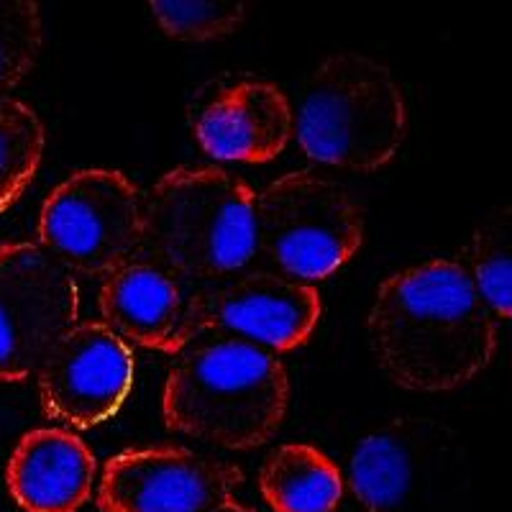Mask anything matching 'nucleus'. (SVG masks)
Returning a JSON list of instances; mask_svg holds the SVG:
<instances>
[{"label":"nucleus","instance_id":"9b49d317","mask_svg":"<svg viewBox=\"0 0 512 512\" xmlns=\"http://www.w3.org/2000/svg\"><path fill=\"white\" fill-rule=\"evenodd\" d=\"M198 315L203 333L244 338L280 356L313 338L323 300L310 282L292 280L272 269H254L200 285Z\"/></svg>","mask_w":512,"mask_h":512},{"label":"nucleus","instance_id":"ddd939ff","mask_svg":"<svg viewBox=\"0 0 512 512\" xmlns=\"http://www.w3.org/2000/svg\"><path fill=\"white\" fill-rule=\"evenodd\" d=\"M190 123L198 146L216 162L267 164L295 136L292 100L264 77H233L208 88Z\"/></svg>","mask_w":512,"mask_h":512},{"label":"nucleus","instance_id":"dca6fc26","mask_svg":"<svg viewBox=\"0 0 512 512\" xmlns=\"http://www.w3.org/2000/svg\"><path fill=\"white\" fill-rule=\"evenodd\" d=\"M512 216L507 205L489 213L466 244L459 259L474 290L500 323L512 315Z\"/></svg>","mask_w":512,"mask_h":512},{"label":"nucleus","instance_id":"39448f33","mask_svg":"<svg viewBox=\"0 0 512 512\" xmlns=\"http://www.w3.org/2000/svg\"><path fill=\"white\" fill-rule=\"evenodd\" d=\"M466 448L451 425L395 418L351 451L349 489L367 512H459Z\"/></svg>","mask_w":512,"mask_h":512},{"label":"nucleus","instance_id":"20e7f679","mask_svg":"<svg viewBox=\"0 0 512 512\" xmlns=\"http://www.w3.org/2000/svg\"><path fill=\"white\" fill-rule=\"evenodd\" d=\"M300 152L318 164L377 172L408 136V100L387 64L338 52L310 72L292 103Z\"/></svg>","mask_w":512,"mask_h":512},{"label":"nucleus","instance_id":"1a4fd4ad","mask_svg":"<svg viewBox=\"0 0 512 512\" xmlns=\"http://www.w3.org/2000/svg\"><path fill=\"white\" fill-rule=\"evenodd\" d=\"M44 415L70 431L111 420L134 390V349L103 320H80L36 369Z\"/></svg>","mask_w":512,"mask_h":512},{"label":"nucleus","instance_id":"423d86ee","mask_svg":"<svg viewBox=\"0 0 512 512\" xmlns=\"http://www.w3.org/2000/svg\"><path fill=\"white\" fill-rule=\"evenodd\" d=\"M259 254L292 280H328L364 244L359 200L333 177L295 169L256 192Z\"/></svg>","mask_w":512,"mask_h":512},{"label":"nucleus","instance_id":"7ed1b4c3","mask_svg":"<svg viewBox=\"0 0 512 512\" xmlns=\"http://www.w3.org/2000/svg\"><path fill=\"white\" fill-rule=\"evenodd\" d=\"M256 254V190L233 172L175 167L144 195L139 256L208 285L244 272Z\"/></svg>","mask_w":512,"mask_h":512},{"label":"nucleus","instance_id":"9d476101","mask_svg":"<svg viewBox=\"0 0 512 512\" xmlns=\"http://www.w3.org/2000/svg\"><path fill=\"white\" fill-rule=\"evenodd\" d=\"M244 472L185 446L126 448L105 461L95 487L100 512H203L233 497Z\"/></svg>","mask_w":512,"mask_h":512},{"label":"nucleus","instance_id":"2eb2a0df","mask_svg":"<svg viewBox=\"0 0 512 512\" xmlns=\"http://www.w3.org/2000/svg\"><path fill=\"white\" fill-rule=\"evenodd\" d=\"M259 492L272 512H333L346 492L344 472L313 443H282L259 466Z\"/></svg>","mask_w":512,"mask_h":512},{"label":"nucleus","instance_id":"4468645a","mask_svg":"<svg viewBox=\"0 0 512 512\" xmlns=\"http://www.w3.org/2000/svg\"><path fill=\"white\" fill-rule=\"evenodd\" d=\"M98 461L80 433L49 425L18 438L6 464V489L24 512H80L95 495Z\"/></svg>","mask_w":512,"mask_h":512},{"label":"nucleus","instance_id":"0eeeda50","mask_svg":"<svg viewBox=\"0 0 512 512\" xmlns=\"http://www.w3.org/2000/svg\"><path fill=\"white\" fill-rule=\"evenodd\" d=\"M144 195L126 172L85 167L54 185L36 241L72 274L105 277L139 254Z\"/></svg>","mask_w":512,"mask_h":512},{"label":"nucleus","instance_id":"aec40b11","mask_svg":"<svg viewBox=\"0 0 512 512\" xmlns=\"http://www.w3.org/2000/svg\"><path fill=\"white\" fill-rule=\"evenodd\" d=\"M203 512H256V510H254V507L244 505V502L228 497V500L216 502V505H210L208 510H203Z\"/></svg>","mask_w":512,"mask_h":512},{"label":"nucleus","instance_id":"f3484780","mask_svg":"<svg viewBox=\"0 0 512 512\" xmlns=\"http://www.w3.org/2000/svg\"><path fill=\"white\" fill-rule=\"evenodd\" d=\"M47 149V126L21 98H0V216L29 190Z\"/></svg>","mask_w":512,"mask_h":512},{"label":"nucleus","instance_id":"6ab92c4d","mask_svg":"<svg viewBox=\"0 0 512 512\" xmlns=\"http://www.w3.org/2000/svg\"><path fill=\"white\" fill-rule=\"evenodd\" d=\"M149 13L167 36L200 44L236 34L244 24L246 6L213 0H154Z\"/></svg>","mask_w":512,"mask_h":512},{"label":"nucleus","instance_id":"f03ea898","mask_svg":"<svg viewBox=\"0 0 512 512\" xmlns=\"http://www.w3.org/2000/svg\"><path fill=\"white\" fill-rule=\"evenodd\" d=\"M290 372L262 346L203 333L172 356L159 410L169 431L228 451L277 436L290 410Z\"/></svg>","mask_w":512,"mask_h":512},{"label":"nucleus","instance_id":"a211bd4d","mask_svg":"<svg viewBox=\"0 0 512 512\" xmlns=\"http://www.w3.org/2000/svg\"><path fill=\"white\" fill-rule=\"evenodd\" d=\"M44 44V21L34 0H0V98L26 80Z\"/></svg>","mask_w":512,"mask_h":512},{"label":"nucleus","instance_id":"f257e3e1","mask_svg":"<svg viewBox=\"0 0 512 512\" xmlns=\"http://www.w3.org/2000/svg\"><path fill=\"white\" fill-rule=\"evenodd\" d=\"M367 331L374 359L390 382L423 395L472 382L500 346V320L459 259H428L384 277Z\"/></svg>","mask_w":512,"mask_h":512},{"label":"nucleus","instance_id":"f8f14e48","mask_svg":"<svg viewBox=\"0 0 512 512\" xmlns=\"http://www.w3.org/2000/svg\"><path fill=\"white\" fill-rule=\"evenodd\" d=\"M198 287L136 254L103 277L98 290L100 320L128 346L177 356L203 333Z\"/></svg>","mask_w":512,"mask_h":512},{"label":"nucleus","instance_id":"6e6552de","mask_svg":"<svg viewBox=\"0 0 512 512\" xmlns=\"http://www.w3.org/2000/svg\"><path fill=\"white\" fill-rule=\"evenodd\" d=\"M77 274L39 241L0 244V382H26L80 323Z\"/></svg>","mask_w":512,"mask_h":512}]
</instances>
